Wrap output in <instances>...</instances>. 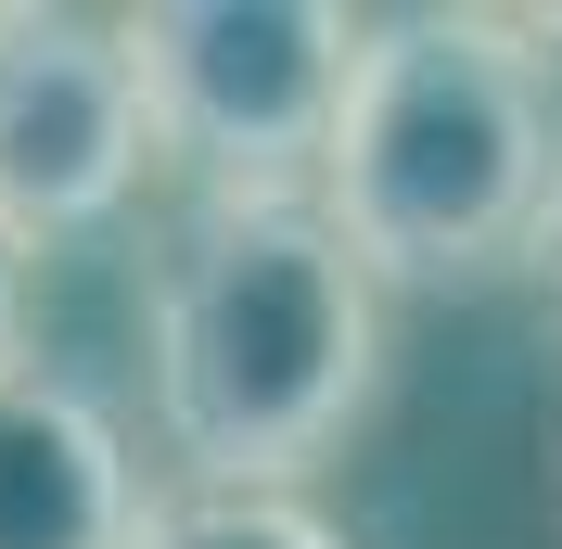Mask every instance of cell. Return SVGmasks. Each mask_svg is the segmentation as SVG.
<instances>
[{"label":"cell","mask_w":562,"mask_h":549,"mask_svg":"<svg viewBox=\"0 0 562 549\" xmlns=\"http://www.w3.org/2000/svg\"><path fill=\"white\" fill-rule=\"evenodd\" d=\"M319 217L396 294H486L550 269L562 231V77L498 38L486 0L371 13L319 154Z\"/></svg>","instance_id":"2"},{"label":"cell","mask_w":562,"mask_h":549,"mask_svg":"<svg viewBox=\"0 0 562 549\" xmlns=\"http://www.w3.org/2000/svg\"><path fill=\"white\" fill-rule=\"evenodd\" d=\"M26 358V243H0V371Z\"/></svg>","instance_id":"7"},{"label":"cell","mask_w":562,"mask_h":549,"mask_svg":"<svg viewBox=\"0 0 562 549\" xmlns=\"http://www.w3.org/2000/svg\"><path fill=\"white\" fill-rule=\"evenodd\" d=\"M154 485H140L128 422L52 358L0 371V549H140Z\"/></svg>","instance_id":"5"},{"label":"cell","mask_w":562,"mask_h":549,"mask_svg":"<svg viewBox=\"0 0 562 549\" xmlns=\"http://www.w3.org/2000/svg\"><path fill=\"white\" fill-rule=\"evenodd\" d=\"M140 549H358L319 498H256V485H167Z\"/></svg>","instance_id":"6"},{"label":"cell","mask_w":562,"mask_h":549,"mask_svg":"<svg viewBox=\"0 0 562 549\" xmlns=\"http://www.w3.org/2000/svg\"><path fill=\"white\" fill-rule=\"evenodd\" d=\"M537 281H550V307H562V231H550V269H537Z\"/></svg>","instance_id":"8"},{"label":"cell","mask_w":562,"mask_h":549,"mask_svg":"<svg viewBox=\"0 0 562 549\" xmlns=\"http://www.w3.org/2000/svg\"><path fill=\"white\" fill-rule=\"evenodd\" d=\"M115 38L140 65L154 154H179L205 192H319L371 13H346V0H140V13H115Z\"/></svg>","instance_id":"3"},{"label":"cell","mask_w":562,"mask_h":549,"mask_svg":"<svg viewBox=\"0 0 562 549\" xmlns=\"http://www.w3.org/2000/svg\"><path fill=\"white\" fill-rule=\"evenodd\" d=\"M154 154L140 115V65L115 13L77 0H0V243H77L128 205Z\"/></svg>","instance_id":"4"},{"label":"cell","mask_w":562,"mask_h":549,"mask_svg":"<svg viewBox=\"0 0 562 549\" xmlns=\"http://www.w3.org/2000/svg\"><path fill=\"white\" fill-rule=\"evenodd\" d=\"M154 435L179 485L307 498L384 371V281L346 256L319 192H205L154 256Z\"/></svg>","instance_id":"1"}]
</instances>
